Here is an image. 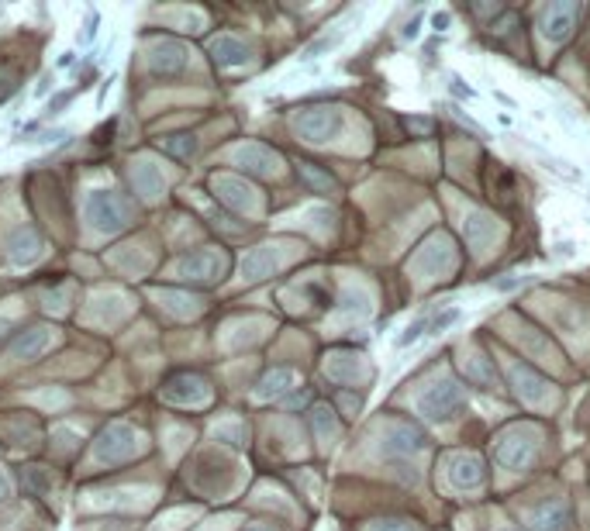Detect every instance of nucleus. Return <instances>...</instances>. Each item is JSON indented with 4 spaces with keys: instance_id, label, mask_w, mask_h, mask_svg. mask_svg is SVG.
<instances>
[{
    "instance_id": "0eeeda50",
    "label": "nucleus",
    "mask_w": 590,
    "mask_h": 531,
    "mask_svg": "<svg viewBox=\"0 0 590 531\" xmlns=\"http://www.w3.org/2000/svg\"><path fill=\"white\" fill-rule=\"evenodd\" d=\"M449 90H456V93L463 97V101H470V97H473V90H470L466 83L459 80V76H453V83H449Z\"/></svg>"
},
{
    "instance_id": "7ed1b4c3",
    "label": "nucleus",
    "mask_w": 590,
    "mask_h": 531,
    "mask_svg": "<svg viewBox=\"0 0 590 531\" xmlns=\"http://www.w3.org/2000/svg\"><path fill=\"white\" fill-rule=\"evenodd\" d=\"M76 97V90H62V93H55L52 101H49V107H45V121L49 118H55V114H62L66 107H69V101Z\"/></svg>"
},
{
    "instance_id": "6e6552de",
    "label": "nucleus",
    "mask_w": 590,
    "mask_h": 531,
    "mask_svg": "<svg viewBox=\"0 0 590 531\" xmlns=\"http://www.w3.org/2000/svg\"><path fill=\"white\" fill-rule=\"evenodd\" d=\"M52 86H55V76H52V73H45V76L38 80V90H35V93H38V97H45V93H49Z\"/></svg>"
},
{
    "instance_id": "f257e3e1",
    "label": "nucleus",
    "mask_w": 590,
    "mask_h": 531,
    "mask_svg": "<svg viewBox=\"0 0 590 531\" xmlns=\"http://www.w3.org/2000/svg\"><path fill=\"white\" fill-rule=\"evenodd\" d=\"M342 35H346V31H342V28H339V31H328V35H322V38H318V42H311V45H307V49H304V59H314V55H322L324 49H331V45H335V42H342Z\"/></svg>"
},
{
    "instance_id": "9b49d317",
    "label": "nucleus",
    "mask_w": 590,
    "mask_h": 531,
    "mask_svg": "<svg viewBox=\"0 0 590 531\" xmlns=\"http://www.w3.org/2000/svg\"><path fill=\"white\" fill-rule=\"evenodd\" d=\"M431 25H435V31H446V25H449V14H435V21H431Z\"/></svg>"
},
{
    "instance_id": "423d86ee",
    "label": "nucleus",
    "mask_w": 590,
    "mask_h": 531,
    "mask_svg": "<svg viewBox=\"0 0 590 531\" xmlns=\"http://www.w3.org/2000/svg\"><path fill=\"white\" fill-rule=\"evenodd\" d=\"M97 21H101V18H97V11H90V14H86V25H83V35H80L83 45H86V42H93V35H97Z\"/></svg>"
},
{
    "instance_id": "20e7f679",
    "label": "nucleus",
    "mask_w": 590,
    "mask_h": 531,
    "mask_svg": "<svg viewBox=\"0 0 590 531\" xmlns=\"http://www.w3.org/2000/svg\"><path fill=\"white\" fill-rule=\"evenodd\" d=\"M66 138H69L66 128H52V132H38L31 138V145H59V142H66Z\"/></svg>"
},
{
    "instance_id": "1a4fd4ad",
    "label": "nucleus",
    "mask_w": 590,
    "mask_h": 531,
    "mask_svg": "<svg viewBox=\"0 0 590 531\" xmlns=\"http://www.w3.org/2000/svg\"><path fill=\"white\" fill-rule=\"evenodd\" d=\"M418 28H421V18H414V21H411V25L404 28V38H407V42H411V38H414V35H418Z\"/></svg>"
},
{
    "instance_id": "f03ea898",
    "label": "nucleus",
    "mask_w": 590,
    "mask_h": 531,
    "mask_svg": "<svg viewBox=\"0 0 590 531\" xmlns=\"http://www.w3.org/2000/svg\"><path fill=\"white\" fill-rule=\"evenodd\" d=\"M429 324H431L429 318H418V321H414V324H411V328H407V331H404L401 338H397V346H401V348H407V346H411V342H418V338H421V335L429 331Z\"/></svg>"
},
{
    "instance_id": "9d476101",
    "label": "nucleus",
    "mask_w": 590,
    "mask_h": 531,
    "mask_svg": "<svg viewBox=\"0 0 590 531\" xmlns=\"http://www.w3.org/2000/svg\"><path fill=\"white\" fill-rule=\"evenodd\" d=\"M76 62V52H62L59 55V69H66V66H73Z\"/></svg>"
},
{
    "instance_id": "39448f33",
    "label": "nucleus",
    "mask_w": 590,
    "mask_h": 531,
    "mask_svg": "<svg viewBox=\"0 0 590 531\" xmlns=\"http://www.w3.org/2000/svg\"><path fill=\"white\" fill-rule=\"evenodd\" d=\"M456 321H459V311H456V307L442 311L438 318H431V324H429V335H438L442 328H449V324H456Z\"/></svg>"
}]
</instances>
